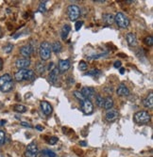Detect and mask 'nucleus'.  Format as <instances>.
<instances>
[{"label": "nucleus", "instance_id": "obj_1", "mask_svg": "<svg viewBox=\"0 0 153 157\" xmlns=\"http://www.w3.org/2000/svg\"><path fill=\"white\" fill-rule=\"evenodd\" d=\"M14 87L13 77L9 73H5L0 76V91L2 92H10Z\"/></svg>", "mask_w": 153, "mask_h": 157}, {"label": "nucleus", "instance_id": "obj_2", "mask_svg": "<svg viewBox=\"0 0 153 157\" xmlns=\"http://www.w3.org/2000/svg\"><path fill=\"white\" fill-rule=\"evenodd\" d=\"M35 78V73L34 71L29 70V69H24V70H19L18 72L15 73L14 75V79L17 82H22V81H30Z\"/></svg>", "mask_w": 153, "mask_h": 157}, {"label": "nucleus", "instance_id": "obj_3", "mask_svg": "<svg viewBox=\"0 0 153 157\" xmlns=\"http://www.w3.org/2000/svg\"><path fill=\"white\" fill-rule=\"evenodd\" d=\"M133 120L135 123L139 124V125H145L150 121V114L145 110L138 111L134 114Z\"/></svg>", "mask_w": 153, "mask_h": 157}, {"label": "nucleus", "instance_id": "obj_4", "mask_svg": "<svg viewBox=\"0 0 153 157\" xmlns=\"http://www.w3.org/2000/svg\"><path fill=\"white\" fill-rule=\"evenodd\" d=\"M39 55L42 60L46 61L51 57V44L48 41H43L39 47Z\"/></svg>", "mask_w": 153, "mask_h": 157}, {"label": "nucleus", "instance_id": "obj_5", "mask_svg": "<svg viewBox=\"0 0 153 157\" xmlns=\"http://www.w3.org/2000/svg\"><path fill=\"white\" fill-rule=\"evenodd\" d=\"M114 22L120 28H128L129 26V20L123 12H117L114 16Z\"/></svg>", "mask_w": 153, "mask_h": 157}, {"label": "nucleus", "instance_id": "obj_6", "mask_svg": "<svg viewBox=\"0 0 153 157\" xmlns=\"http://www.w3.org/2000/svg\"><path fill=\"white\" fill-rule=\"evenodd\" d=\"M67 15L70 21H77L80 15V9L77 5H70L67 8Z\"/></svg>", "mask_w": 153, "mask_h": 157}, {"label": "nucleus", "instance_id": "obj_7", "mask_svg": "<svg viewBox=\"0 0 153 157\" xmlns=\"http://www.w3.org/2000/svg\"><path fill=\"white\" fill-rule=\"evenodd\" d=\"M38 153H39V150H38L37 144L35 142H31L26 147L25 152V157H37Z\"/></svg>", "mask_w": 153, "mask_h": 157}, {"label": "nucleus", "instance_id": "obj_8", "mask_svg": "<svg viewBox=\"0 0 153 157\" xmlns=\"http://www.w3.org/2000/svg\"><path fill=\"white\" fill-rule=\"evenodd\" d=\"M31 64V60L30 58H18L15 61V66L20 70H24V69H28V68L30 66Z\"/></svg>", "mask_w": 153, "mask_h": 157}, {"label": "nucleus", "instance_id": "obj_9", "mask_svg": "<svg viewBox=\"0 0 153 157\" xmlns=\"http://www.w3.org/2000/svg\"><path fill=\"white\" fill-rule=\"evenodd\" d=\"M81 108L83 113L86 115H90L94 112V105L90 100L85 99L83 102H81Z\"/></svg>", "mask_w": 153, "mask_h": 157}, {"label": "nucleus", "instance_id": "obj_10", "mask_svg": "<svg viewBox=\"0 0 153 157\" xmlns=\"http://www.w3.org/2000/svg\"><path fill=\"white\" fill-rule=\"evenodd\" d=\"M70 67H71V63H70L69 59H61L59 61V73H65L70 69Z\"/></svg>", "mask_w": 153, "mask_h": 157}, {"label": "nucleus", "instance_id": "obj_11", "mask_svg": "<svg viewBox=\"0 0 153 157\" xmlns=\"http://www.w3.org/2000/svg\"><path fill=\"white\" fill-rule=\"evenodd\" d=\"M81 94L83 95V97L85 99L87 100H90L91 98H93L95 96V88H91V87H83L81 88Z\"/></svg>", "mask_w": 153, "mask_h": 157}, {"label": "nucleus", "instance_id": "obj_12", "mask_svg": "<svg viewBox=\"0 0 153 157\" xmlns=\"http://www.w3.org/2000/svg\"><path fill=\"white\" fill-rule=\"evenodd\" d=\"M119 113L116 109L111 108L110 110H107V113H106V120L110 121V122H113V121H115L117 118H118Z\"/></svg>", "mask_w": 153, "mask_h": 157}, {"label": "nucleus", "instance_id": "obj_13", "mask_svg": "<svg viewBox=\"0 0 153 157\" xmlns=\"http://www.w3.org/2000/svg\"><path fill=\"white\" fill-rule=\"evenodd\" d=\"M41 109H42L43 113L46 115V116H50L53 112V107L52 105L46 101H43L41 102Z\"/></svg>", "mask_w": 153, "mask_h": 157}, {"label": "nucleus", "instance_id": "obj_14", "mask_svg": "<svg viewBox=\"0 0 153 157\" xmlns=\"http://www.w3.org/2000/svg\"><path fill=\"white\" fill-rule=\"evenodd\" d=\"M20 53H21V55L23 56L24 58H29V57L32 55V53H33V47L31 45H24L21 47V49H20Z\"/></svg>", "mask_w": 153, "mask_h": 157}, {"label": "nucleus", "instance_id": "obj_15", "mask_svg": "<svg viewBox=\"0 0 153 157\" xmlns=\"http://www.w3.org/2000/svg\"><path fill=\"white\" fill-rule=\"evenodd\" d=\"M116 93L118 96H121V97H126V96H129L131 94V91H129V88L126 87L124 84H121L118 87L116 90Z\"/></svg>", "mask_w": 153, "mask_h": 157}, {"label": "nucleus", "instance_id": "obj_16", "mask_svg": "<svg viewBox=\"0 0 153 157\" xmlns=\"http://www.w3.org/2000/svg\"><path fill=\"white\" fill-rule=\"evenodd\" d=\"M59 73H59L58 67L53 68V69L51 70L50 73H49V75H48V80H49V82H51L52 84H55L56 81L58 80Z\"/></svg>", "mask_w": 153, "mask_h": 157}, {"label": "nucleus", "instance_id": "obj_17", "mask_svg": "<svg viewBox=\"0 0 153 157\" xmlns=\"http://www.w3.org/2000/svg\"><path fill=\"white\" fill-rule=\"evenodd\" d=\"M126 39H127V41L129 43V46H136L137 45V38L136 35L134 33H128L127 36H126Z\"/></svg>", "mask_w": 153, "mask_h": 157}, {"label": "nucleus", "instance_id": "obj_18", "mask_svg": "<svg viewBox=\"0 0 153 157\" xmlns=\"http://www.w3.org/2000/svg\"><path fill=\"white\" fill-rule=\"evenodd\" d=\"M113 107V100L111 96H108L104 98V106L103 108H105L106 110H110Z\"/></svg>", "mask_w": 153, "mask_h": 157}, {"label": "nucleus", "instance_id": "obj_19", "mask_svg": "<svg viewBox=\"0 0 153 157\" xmlns=\"http://www.w3.org/2000/svg\"><path fill=\"white\" fill-rule=\"evenodd\" d=\"M143 103L146 107H148L150 109L153 107V93L152 92H150L148 96H146V98L144 100Z\"/></svg>", "mask_w": 153, "mask_h": 157}, {"label": "nucleus", "instance_id": "obj_20", "mask_svg": "<svg viewBox=\"0 0 153 157\" xmlns=\"http://www.w3.org/2000/svg\"><path fill=\"white\" fill-rule=\"evenodd\" d=\"M70 32H71V26L65 24V25L63 26V28H61V38H63V40H65L66 38L68 37Z\"/></svg>", "mask_w": 153, "mask_h": 157}, {"label": "nucleus", "instance_id": "obj_21", "mask_svg": "<svg viewBox=\"0 0 153 157\" xmlns=\"http://www.w3.org/2000/svg\"><path fill=\"white\" fill-rule=\"evenodd\" d=\"M61 48H63V45L60 41H54L51 44V51H53L55 54H59L61 51Z\"/></svg>", "mask_w": 153, "mask_h": 157}, {"label": "nucleus", "instance_id": "obj_22", "mask_svg": "<svg viewBox=\"0 0 153 157\" xmlns=\"http://www.w3.org/2000/svg\"><path fill=\"white\" fill-rule=\"evenodd\" d=\"M103 21L107 25H113V23L114 22V16L111 13H105L103 15Z\"/></svg>", "mask_w": 153, "mask_h": 157}, {"label": "nucleus", "instance_id": "obj_23", "mask_svg": "<svg viewBox=\"0 0 153 157\" xmlns=\"http://www.w3.org/2000/svg\"><path fill=\"white\" fill-rule=\"evenodd\" d=\"M101 75V72L98 69H94V70H91L89 72L85 73H84V76H94V77H96V76L98 75Z\"/></svg>", "mask_w": 153, "mask_h": 157}, {"label": "nucleus", "instance_id": "obj_24", "mask_svg": "<svg viewBox=\"0 0 153 157\" xmlns=\"http://www.w3.org/2000/svg\"><path fill=\"white\" fill-rule=\"evenodd\" d=\"M96 103L98 107L103 108V106H104V98H103L101 95H96Z\"/></svg>", "mask_w": 153, "mask_h": 157}, {"label": "nucleus", "instance_id": "obj_25", "mask_svg": "<svg viewBox=\"0 0 153 157\" xmlns=\"http://www.w3.org/2000/svg\"><path fill=\"white\" fill-rule=\"evenodd\" d=\"M46 70V67L45 65H44V62H38V63L36 64V71L38 73H40V75H42V73H44V72H45Z\"/></svg>", "mask_w": 153, "mask_h": 157}, {"label": "nucleus", "instance_id": "obj_26", "mask_svg": "<svg viewBox=\"0 0 153 157\" xmlns=\"http://www.w3.org/2000/svg\"><path fill=\"white\" fill-rule=\"evenodd\" d=\"M14 111H16V112H18V113H24V112L26 111V107L25 105H14Z\"/></svg>", "mask_w": 153, "mask_h": 157}, {"label": "nucleus", "instance_id": "obj_27", "mask_svg": "<svg viewBox=\"0 0 153 157\" xmlns=\"http://www.w3.org/2000/svg\"><path fill=\"white\" fill-rule=\"evenodd\" d=\"M108 53L105 52V53H101V54H96V55H91L89 57H87L88 59H98V58H104L106 57Z\"/></svg>", "mask_w": 153, "mask_h": 157}, {"label": "nucleus", "instance_id": "obj_28", "mask_svg": "<svg viewBox=\"0 0 153 157\" xmlns=\"http://www.w3.org/2000/svg\"><path fill=\"white\" fill-rule=\"evenodd\" d=\"M73 94H74V96H75L78 100L80 101V102H83V101L85 100V98L83 97V95L81 94L80 91H77V90H76V91H74V92H73Z\"/></svg>", "mask_w": 153, "mask_h": 157}, {"label": "nucleus", "instance_id": "obj_29", "mask_svg": "<svg viewBox=\"0 0 153 157\" xmlns=\"http://www.w3.org/2000/svg\"><path fill=\"white\" fill-rule=\"evenodd\" d=\"M87 68H88V65H87V63L85 61L81 60L78 63V69L80 70V71H83V72H84V71L87 70Z\"/></svg>", "mask_w": 153, "mask_h": 157}, {"label": "nucleus", "instance_id": "obj_30", "mask_svg": "<svg viewBox=\"0 0 153 157\" xmlns=\"http://www.w3.org/2000/svg\"><path fill=\"white\" fill-rule=\"evenodd\" d=\"M47 1H42L41 2V4L39 6V9H38V11L39 12H45V11L46 10V4Z\"/></svg>", "mask_w": 153, "mask_h": 157}, {"label": "nucleus", "instance_id": "obj_31", "mask_svg": "<svg viewBox=\"0 0 153 157\" xmlns=\"http://www.w3.org/2000/svg\"><path fill=\"white\" fill-rule=\"evenodd\" d=\"M43 154L46 155L47 157H56V153L53 152L52 150H45L43 152Z\"/></svg>", "mask_w": 153, "mask_h": 157}, {"label": "nucleus", "instance_id": "obj_32", "mask_svg": "<svg viewBox=\"0 0 153 157\" xmlns=\"http://www.w3.org/2000/svg\"><path fill=\"white\" fill-rule=\"evenodd\" d=\"M13 45L11 43H8L7 45L4 46V48H3V50H4L6 53H11L13 51Z\"/></svg>", "mask_w": 153, "mask_h": 157}, {"label": "nucleus", "instance_id": "obj_33", "mask_svg": "<svg viewBox=\"0 0 153 157\" xmlns=\"http://www.w3.org/2000/svg\"><path fill=\"white\" fill-rule=\"evenodd\" d=\"M145 43L148 46H152L153 45V38L151 36L146 37L145 39Z\"/></svg>", "mask_w": 153, "mask_h": 157}, {"label": "nucleus", "instance_id": "obj_34", "mask_svg": "<svg viewBox=\"0 0 153 157\" xmlns=\"http://www.w3.org/2000/svg\"><path fill=\"white\" fill-rule=\"evenodd\" d=\"M5 139H6V135H5V133L3 132L2 130H0V145L4 144Z\"/></svg>", "mask_w": 153, "mask_h": 157}, {"label": "nucleus", "instance_id": "obj_35", "mask_svg": "<svg viewBox=\"0 0 153 157\" xmlns=\"http://www.w3.org/2000/svg\"><path fill=\"white\" fill-rule=\"evenodd\" d=\"M58 140H59V138L57 137H51L50 138H49L48 143H49V145H55L58 142Z\"/></svg>", "mask_w": 153, "mask_h": 157}, {"label": "nucleus", "instance_id": "obj_36", "mask_svg": "<svg viewBox=\"0 0 153 157\" xmlns=\"http://www.w3.org/2000/svg\"><path fill=\"white\" fill-rule=\"evenodd\" d=\"M82 25H83V22H82V21H78V22L76 23V25H75V29H76V31H78L79 29L81 28Z\"/></svg>", "mask_w": 153, "mask_h": 157}, {"label": "nucleus", "instance_id": "obj_37", "mask_svg": "<svg viewBox=\"0 0 153 157\" xmlns=\"http://www.w3.org/2000/svg\"><path fill=\"white\" fill-rule=\"evenodd\" d=\"M121 65H122L121 61L117 60V61H115V62H114L113 66H114V68H116V69H118V68H121Z\"/></svg>", "mask_w": 153, "mask_h": 157}, {"label": "nucleus", "instance_id": "obj_38", "mask_svg": "<svg viewBox=\"0 0 153 157\" xmlns=\"http://www.w3.org/2000/svg\"><path fill=\"white\" fill-rule=\"evenodd\" d=\"M21 125L22 126H25V127H28V128H32V125L30 123L26 122V121H22L21 122Z\"/></svg>", "mask_w": 153, "mask_h": 157}, {"label": "nucleus", "instance_id": "obj_39", "mask_svg": "<svg viewBox=\"0 0 153 157\" xmlns=\"http://www.w3.org/2000/svg\"><path fill=\"white\" fill-rule=\"evenodd\" d=\"M35 128H36L38 131H43V130H44V127L41 126V125H36V126H35Z\"/></svg>", "mask_w": 153, "mask_h": 157}, {"label": "nucleus", "instance_id": "obj_40", "mask_svg": "<svg viewBox=\"0 0 153 157\" xmlns=\"http://www.w3.org/2000/svg\"><path fill=\"white\" fill-rule=\"evenodd\" d=\"M6 124V120H0V126H3Z\"/></svg>", "mask_w": 153, "mask_h": 157}, {"label": "nucleus", "instance_id": "obj_41", "mask_svg": "<svg viewBox=\"0 0 153 157\" xmlns=\"http://www.w3.org/2000/svg\"><path fill=\"white\" fill-rule=\"evenodd\" d=\"M86 141H79V145H81V146H83V147H85L86 146Z\"/></svg>", "mask_w": 153, "mask_h": 157}, {"label": "nucleus", "instance_id": "obj_42", "mask_svg": "<svg viewBox=\"0 0 153 157\" xmlns=\"http://www.w3.org/2000/svg\"><path fill=\"white\" fill-rule=\"evenodd\" d=\"M119 70H120V73H121V75H124V73H125L124 68H119Z\"/></svg>", "mask_w": 153, "mask_h": 157}, {"label": "nucleus", "instance_id": "obj_43", "mask_svg": "<svg viewBox=\"0 0 153 157\" xmlns=\"http://www.w3.org/2000/svg\"><path fill=\"white\" fill-rule=\"evenodd\" d=\"M2 68H3V60L2 58H0V71L2 70Z\"/></svg>", "mask_w": 153, "mask_h": 157}, {"label": "nucleus", "instance_id": "obj_44", "mask_svg": "<svg viewBox=\"0 0 153 157\" xmlns=\"http://www.w3.org/2000/svg\"><path fill=\"white\" fill-rule=\"evenodd\" d=\"M94 2H98V3H104L105 0H95Z\"/></svg>", "mask_w": 153, "mask_h": 157}, {"label": "nucleus", "instance_id": "obj_45", "mask_svg": "<svg viewBox=\"0 0 153 157\" xmlns=\"http://www.w3.org/2000/svg\"><path fill=\"white\" fill-rule=\"evenodd\" d=\"M0 37H2V30H1V28H0Z\"/></svg>", "mask_w": 153, "mask_h": 157}, {"label": "nucleus", "instance_id": "obj_46", "mask_svg": "<svg viewBox=\"0 0 153 157\" xmlns=\"http://www.w3.org/2000/svg\"><path fill=\"white\" fill-rule=\"evenodd\" d=\"M41 157H46V155H44V154H43V155H42V156H41Z\"/></svg>", "mask_w": 153, "mask_h": 157}]
</instances>
